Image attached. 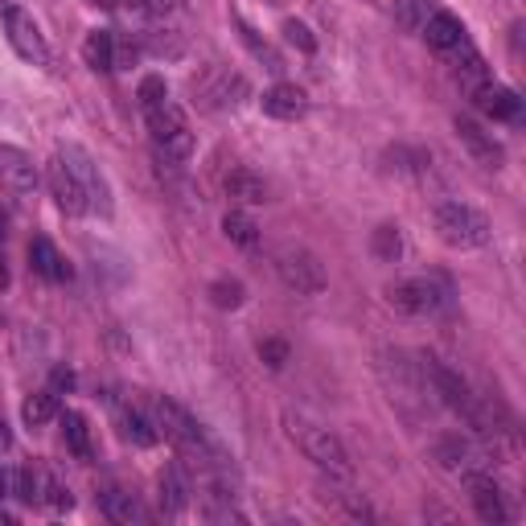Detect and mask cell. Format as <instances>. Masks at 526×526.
Instances as JSON below:
<instances>
[{"instance_id":"41","label":"cell","mask_w":526,"mask_h":526,"mask_svg":"<svg viewBox=\"0 0 526 526\" xmlns=\"http://www.w3.org/2000/svg\"><path fill=\"white\" fill-rule=\"evenodd\" d=\"M91 5H103V9H116V5H124V0H91Z\"/></svg>"},{"instance_id":"2","label":"cell","mask_w":526,"mask_h":526,"mask_svg":"<svg viewBox=\"0 0 526 526\" xmlns=\"http://www.w3.org/2000/svg\"><path fill=\"white\" fill-rule=\"evenodd\" d=\"M153 424H157V432H161L169 444H177V453L194 457L198 465H210V469L222 465L218 444L206 436V428H202V424H198L181 403H173V399L161 395V399L153 403Z\"/></svg>"},{"instance_id":"3","label":"cell","mask_w":526,"mask_h":526,"mask_svg":"<svg viewBox=\"0 0 526 526\" xmlns=\"http://www.w3.org/2000/svg\"><path fill=\"white\" fill-rule=\"evenodd\" d=\"M432 227H436L440 243L457 247V251H477V247L490 243V218L469 202H436Z\"/></svg>"},{"instance_id":"4","label":"cell","mask_w":526,"mask_h":526,"mask_svg":"<svg viewBox=\"0 0 526 526\" xmlns=\"http://www.w3.org/2000/svg\"><path fill=\"white\" fill-rule=\"evenodd\" d=\"M387 300L407 317H440L453 309V288L444 276H407L387 288Z\"/></svg>"},{"instance_id":"12","label":"cell","mask_w":526,"mask_h":526,"mask_svg":"<svg viewBox=\"0 0 526 526\" xmlns=\"http://www.w3.org/2000/svg\"><path fill=\"white\" fill-rule=\"evenodd\" d=\"M263 116H272L280 124H296V120H305V111H309V95L300 91L296 83H276L272 91H263Z\"/></svg>"},{"instance_id":"6","label":"cell","mask_w":526,"mask_h":526,"mask_svg":"<svg viewBox=\"0 0 526 526\" xmlns=\"http://www.w3.org/2000/svg\"><path fill=\"white\" fill-rule=\"evenodd\" d=\"M144 120H148V132H153L157 153L165 161H185L194 153V132H190V124H185V111L173 99L157 103L153 111H144Z\"/></svg>"},{"instance_id":"29","label":"cell","mask_w":526,"mask_h":526,"mask_svg":"<svg viewBox=\"0 0 526 526\" xmlns=\"http://www.w3.org/2000/svg\"><path fill=\"white\" fill-rule=\"evenodd\" d=\"M222 231H227V239H231L235 247H255V243H259L255 218H247L243 210H231L227 218H222Z\"/></svg>"},{"instance_id":"20","label":"cell","mask_w":526,"mask_h":526,"mask_svg":"<svg viewBox=\"0 0 526 526\" xmlns=\"http://www.w3.org/2000/svg\"><path fill=\"white\" fill-rule=\"evenodd\" d=\"M424 37H428V46L432 50H444V54H453L465 46V25L453 17V13H432L424 21Z\"/></svg>"},{"instance_id":"30","label":"cell","mask_w":526,"mask_h":526,"mask_svg":"<svg viewBox=\"0 0 526 526\" xmlns=\"http://www.w3.org/2000/svg\"><path fill=\"white\" fill-rule=\"evenodd\" d=\"M391 13H395V21L403 25V29H424V21L432 17V9H428V0H395L391 5Z\"/></svg>"},{"instance_id":"15","label":"cell","mask_w":526,"mask_h":526,"mask_svg":"<svg viewBox=\"0 0 526 526\" xmlns=\"http://www.w3.org/2000/svg\"><path fill=\"white\" fill-rule=\"evenodd\" d=\"M247 91V83L239 79V74H231V70H210L202 83H194V95L202 99V107H235L239 99L235 95H243Z\"/></svg>"},{"instance_id":"36","label":"cell","mask_w":526,"mask_h":526,"mask_svg":"<svg viewBox=\"0 0 526 526\" xmlns=\"http://www.w3.org/2000/svg\"><path fill=\"white\" fill-rule=\"evenodd\" d=\"M259 358L268 362L272 370H280V366L288 362V346H284V342H259Z\"/></svg>"},{"instance_id":"1","label":"cell","mask_w":526,"mask_h":526,"mask_svg":"<svg viewBox=\"0 0 526 526\" xmlns=\"http://www.w3.org/2000/svg\"><path fill=\"white\" fill-rule=\"evenodd\" d=\"M284 432H288V440L305 453L321 473H329V477H337V481H350V473H354V461H350V448L342 444V436L337 432H329V428H321V424H313V420H305V416H284Z\"/></svg>"},{"instance_id":"5","label":"cell","mask_w":526,"mask_h":526,"mask_svg":"<svg viewBox=\"0 0 526 526\" xmlns=\"http://www.w3.org/2000/svg\"><path fill=\"white\" fill-rule=\"evenodd\" d=\"M379 379L391 391V399L403 403L407 411L411 407H424L432 399L428 383H424V370H420V358H411L403 350H383L379 354Z\"/></svg>"},{"instance_id":"27","label":"cell","mask_w":526,"mask_h":526,"mask_svg":"<svg viewBox=\"0 0 526 526\" xmlns=\"http://www.w3.org/2000/svg\"><path fill=\"white\" fill-rule=\"evenodd\" d=\"M62 436L70 444V453L74 457H91V436H87V420L79 416V411H62Z\"/></svg>"},{"instance_id":"42","label":"cell","mask_w":526,"mask_h":526,"mask_svg":"<svg viewBox=\"0 0 526 526\" xmlns=\"http://www.w3.org/2000/svg\"><path fill=\"white\" fill-rule=\"evenodd\" d=\"M5 9H9V0H0V13H5Z\"/></svg>"},{"instance_id":"21","label":"cell","mask_w":526,"mask_h":526,"mask_svg":"<svg viewBox=\"0 0 526 526\" xmlns=\"http://www.w3.org/2000/svg\"><path fill=\"white\" fill-rule=\"evenodd\" d=\"M227 198H235V202H243V206H263L268 202V181H263L259 173H251V169H235V173H227Z\"/></svg>"},{"instance_id":"40","label":"cell","mask_w":526,"mask_h":526,"mask_svg":"<svg viewBox=\"0 0 526 526\" xmlns=\"http://www.w3.org/2000/svg\"><path fill=\"white\" fill-rule=\"evenodd\" d=\"M177 5V0H148V9H153V13H169Z\"/></svg>"},{"instance_id":"7","label":"cell","mask_w":526,"mask_h":526,"mask_svg":"<svg viewBox=\"0 0 526 526\" xmlns=\"http://www.w3.org/2000/svg\"><path fill=\"white\" fill-rule=\"evenodd\" d=\"M276 276L284 280V288H292L296 296H321L329 276H325V263L305 251V247H280L276 251Z\"/></svg>"},{"instance_id":"8","label":"cell","mask_w":526,"mask_h":526,"mask_svg":"<svg viewBox=\"0 0 526 526\" xmlns=\"http://www.w3.org/2000/svg\"><path fill=\"white\" fill-rule=\"evenodd\" d=\"M58 157L66 161V169H70L74 177H79L91 214H103V218H107V214H111V190H107V177L99 173V165L91 161L87 148H79V144H62V148H58Z\"/></svg>"},{"instance_id":"24","label":"cell","mask_w":526,"mask_h":526,"mask_svg":"<svg viewBox=\"0 0 526 526\" xmlns=\"http://www.w3.org/2000/svg\"><path fill=\"white\" fill-rule=\"evenodd\" d=\"M50 473H42V469H13V494L25 502V506H42L46 502V494H50Z\"/></svg>"},{"instance_id":"26","label":"cell","mask_w":526,"mask_h":526,"mask_svg":"<svg viewBox=\"0 0 526 526\" xmlns=\"http://www.w3.org/2000/svg\"><path fill=\"white\" fill-rule=\"evenodd\" d=\"M120 428H124V436H128L136 448H153V444H157V436H161V432H157V424L148 420L144 411H136V407H128L124 416H120Z\"/></svg>"},{"instance_id":"9","label":"cell","mask_w":526,"mask_h":526,"mask_svg":"<svg viewBox=\"0 0 526 526\" xmlns=\"http://www.w3.org/2000/svg\"><path fill=\"white\" fill-rule=\"evenodd\" d=\"M5 33H9V46L17 50V58L33 62V66H50V46H46V33L37 29L33 13L9 5L5 9Z\"/></svg>"},{"instance_id":"37","label":"cell","mask_w":526,"mask_h":526,"mask_svg":"<svg viewBox=\"0 0 526 526\" xmlns=\"http://www.w3.org/2000/svg\"><path fill=\"white\" fill-rule=\"evenodd\" d=\"M9 494H13V469L0 465V502H5Z\"/></svg>"},{"instance_id":"35","label":"cell","mask_w":526,"mask_h":526,"mask_svg":"<svg viewBox=\"0 0 526 526\" xmlns=\"http://www.w3.org/2000/svg\"><path fill=\"white\" fill-rule=\"evenodd\" d=\"M284 37H288L292 46L305 50V54H313V50H317V37L309 33V25H305V21H284Z\"/></svg>"},{"instance_id":"39","label":"cell","mask_w":526,"mask_h":526,"mask_svg":"<svg viewBox=\"0 0 526 526\" xmlns=\"http://www.w3.org/2000/svg\"><path fill=\"white\" fill-rule=\"evenodd\" d=\"M9 448H13V432L5 420H0V453H9Z\"/></svg>"},{"instance_id":"10","label":"cell","mask_w":526,"mask_h":526,"mask_svg":"<svg viewBox=\"0 0 526 526\" xmlns=\"http://www.w3.org/2000/svg\"><path fill=\"white\" fill-rule=\"evenodd\" d=\"M461 481H465L469 502H473V510H477V518H481V522L498 526V522H506V518H510L506 498H502V485L494 481V473H485V469H469V473H461Z\"/></svg>"},{"instance_id":"19","label":"cell","mask_w":526,"mask_h":526,"mask_svg":"<svg viewBox=\"0 0 526 526\" xmlns=\"http://www.w3.org/2000/svg\"><path fill=\"white\" fill-rule=\"evenodd\" d=\"M157 490H161V510H165L169 518H177L185 506H190L194 485H190V477H185V469L173 461V465H165V469H161V477H157Z\"/></svg>"},{"instance_id":"28","label":"cell","mask_w":526,"mask_h":526,"mask_svg":"<svg viewBox=\"0 0 526 526\" xmlns=\"http://www.w3.org/2000/svg\"><path fill=\"white\" fill-rule=\"evenodd\" d=\"M370 251H374V259H383V263H395L403 255V235H399L395 222H383V227L370 235Z\"/></svg>"},{"instance_id":"32","label":"cell","mask_w":526,"mask_h":526,"mask_svg":"<svg viewBox=\"0 0 526 526\" xmlns=\"http://www.w3.org/2000/svg\"><path fill=\"white\" fill-rule=\"evenodd\" d=\"M325 502H337L350 518H374V510L366 506V498L362 494H350V490H337V485L329 481V494H325Z\"/></svg>"},{"instance_id":"38","label":"cell","mask_w":526,"mask_h":526,"mask_svg":"<svg viewBox=\"0 0 526 526\" xmlns=\"http://www.w3.org/2000/svg\"><path fill=\"white\" fill-rule=\"evenodd\" d=\"M54 387H66V391H70V387H74V374L58 366V370H54Z\"/></svg>"},{"instance_id":"25","label":"cell","mask_w":526,"mask_h":526,"mask_svg":"<svg viewBox=\"0 0 526 526\" xmlns=\"http://www.w3.org/2000/svg\"><path fill=\"white\" fill-rule=\"evenodd\" d=\"M21 420L29 428H46L50 420H58V395L54 391H37L21 403Z\"/></svg>"},{"instance_id":"14","label":"cell","mask_w":526,"mask_h":526,"mask_svg":"<svg viewBox=\"0 0 526 526\" xmlns=\"http://www.w3.org/2000/svg\"><path fill=\"white\" fill-rule=\"evenodd\" d=\"M436 461H440V469H448V473H469V469H485V465H490L481 448H477L473 440H465V436H444V440H436Z\"/></svg>"},{"instance_id":"18","label":"cell","mask_w":526,"mask_h":526,"mask_svg":"<svg viewBox=\"0 0 526 526\" xmlns=\"http://www.w3.org/2000/svg\"><path fill=\"white\" fill-rule=\"evenodd\" d=\"M29 268L42 276V280H50V284H66V280H70V263L62 259V251H58L46 235H37V239L29 243Z\"/></svg>"},{"instance_id":"22","label":"cell","mask_w":526,"mask_h":526,"mask_svg":"<svg viewBox=\"0 0 526 526\" xmlns=\"http://www.w3.org/2000/svg\"><path fill=\"white\" fill-rule=\"evenodd\" d=\"M83 62L91 70H99V74L116 70V33H111V29H91L87 42H83Z\"/></svg>"},{"instance_id":"34","label":"cell","mask_w":526,"mask_h":526,"mask_svg":"<svg viewBox=\"0 0 526 526\" xmlns=\"http://www.w3.org/2000/svg\"><path fill=\"white\" fill-rule=\"evenodd\" d=\"M239 33H243V42H247V50L259 58V62H268V70H284V62H280V54L268 46V42H259L255 37V29H247L243 21H239Z\"/></svg>"},{"instance_id":"16","label":"cell","mask_w":526,"mask_h":526,"mask_svg":"<svg viewBox=\"0 0 526 526\" xmlns=\"http://www.w3.org/2000/svg\"><path fill=\"white\" fill-rule=\"evenodd\" d=\"M457 136H461V144L469 148V153L485 165V169H502V161H506V153H502V144L485 132L477 120H469V116H457Z\"/></svg>"},{"instance_id":"33","label":"cell","mask_w":526,"mask_h":526,"mask_svg":"<svg viewBox=\"0 0 526 526\" xmlns=\"http://www.w3.org/2000/svg\"><path fill=\"white\" fill-rule=\"evenodd\" d=\"M165 99H169V87H165L161 74H148V79H140V91H136L140 111H153V107L165 103Z\"/></svg>"},{"instance_id":"13","label":"cell","mask_w":526,"mask_h":526,"mask_svg":"<svg viewBox=\"0 0 526 526\" xmlns=\"http://www.w3.org/2000/svg\"><path fill=\"white\" fill-rule=\"evenodd\" d=\"M0 185H9L13 194H33L37 190V165L29 153L13 144H0Z\"/></svg>"},{"instance_id":"23","label":"cell","mask_w":526,"mask_h":526,"mask_svg":"<svg viewBox=\"0 0 526 526\" xmlns=\"http://www.w3.org/2000/svg\"><path fill=\"white\" fill-rule=\"evenodd\" d=\"M99 506H103V514H107L111 522H124V526H132V522H144V518H148V514H144V506H140V498H136V494H128V490H103Z\"/></svg>"},{"instance_id":"31","label":"cell","mask_w":526,"mask_h":526,"mask_svg":"<svg viewBox=\"0 0 526 526\" xmlns=\"http://www.w3.org/2000/svg\"><path fill=\"white\" fill-rule=\"evenodd\" d=\"M243 296H247V288H243L239 280H214V284H210L214 309H239V305H243Z\"/></svg>"},{"instance_id":"11","label":"cell","mask_w":526,"mask_h":526,"mask_svg":"<svg viewBox=\"0 0 526 526\" xmlns=\"http://www.w3.org/2000/svg\"><path fill=\"white\" fill-rule=\"evenodd\" d=\"M473 103H477L481 116H490V120H506V124H518V120H522V99H518V91L498 87V83H490V79H485L481 87H473Z\"/></svg>"},{"instance_id":"17","label":"cell","mask_w":526,"mask_h":526,"mask_svg":"<svg viewBox=\"0 0 526 526\" xmlns=\"http://www.w3.org/2000/svg\"><path fill=\"white\" fill-rule=\"evenodd\" d=\"M50 190H54V198H58V210L70 214V218H79V214L91 210V206H87V194H83V185H79V177L66 169L62 157L50 165Z\"/></svg>"}]
</instances>
